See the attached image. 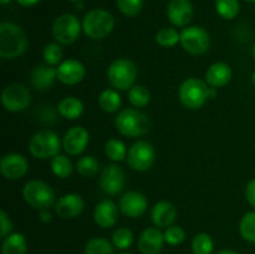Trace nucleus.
I'll return each instance as SVG.
<instances>
[{
  "instance_id": "obj_15",
  "label": "nucleus",
  "mask_w": 255,
  "mask_h": 254,
  "mask_svg": "<svg viewBox=\"0 0 255 254\" xmlns=\"http://www.w3.org/2000/svg\"><path fill=\"white\" fill-rule=\"evenodd\" d=\"M29 169L27 159L20 153H7L0 159V172L6 179H20Z\"/></svg>"
},
{
  "instance_id": "obj_33",
  "label": "nucleus",
  "mask_w": 255,
  "mask_h": 254,
  "mask_svg": "<svg viewBox=\"0 0 255 254\" xmlns=\"http://www.w3.org/2000/svg\"><path fill=\"white\" fill-rule=\"evenodd\" d=\"M239 233L244 241L255 244V211L248 212L239 222Z\"/></svg>"
},
{
  "instance_id": "obj_21",
  "label": "nucleus",
  "mask_w": 255,
  "mask_h": 254,
  "mask_svg": "<svg viewBox=\"0 0 255 254\" xmlns=\"http://www.w3.org/2000/svg\"><path fill=\"white\" fill-rule=\"evenodd\" d=\"M177 218V209L171 202H157L151 209V219L157 228H168L173 226Z\"/></svg>"
},
{
  "instance_id": "obj_4",
  "label": "nucleus",
  "mask_w": 255,
  "mask_h": 254,
  "mask_svg": "<svg viewBox=\"0 0 255 254\" xmlns=\"http://www.w3.org/2000/svg\"><path fill=\"white\" fill-rule=\"evenodd\" d=\"M137 66L129 59H117L107 69V80L112 87L120 91H127L134 86L137 77Z\"/></svg>"
},
{
  "instance_id": "obj_27",
  "label": "nucleus",
  "mask_w": 255,
  "mask_h": 254,
  "mask_svg": "<svg viewBox=\"0 0 255 254\" xmlns=\"http://www.w3.org/2000/svg\"><path fill=\"white\" fill-rule=\"evenodd\" d=\"M217 14L224 20H233L241 11L239 0H216L214 2Z\"/></svg>"
},
{
  "instance_id": "obj_18",
  "label": "nucleus",
  "mask_w": 255,
  "mask_h": 254,
  "mask_svg": "<svg viewBox=\"0 0 255 254\" xmlns=\"http://www.w3.org/2000/svg\"><path fill=\"white\" fill-rule=\"evenodd\" d=\"M57 80L65 85H77L84 80L86 70L79 60L69 59L57 66Z\"/></svg>"
},
{
  "instance_id": "obj_37",
  "label": "nucleus",
  "mask_w": 255,
  "mask_h": 254,
  "mask_svg": "<svg viewBox=\"0 0 255 254\" xmlns=\"http://www.w3.org/2000/svg\"><path fill=\"white\" fill-rule=\"evenodd\" d=\"M42 56H44L45 62L50 66L60 65L62 60V49L57 42H49V44L45 45Z\"/></svg>"
},
{
  "instance_id": "obj_5",
  "label": "nucleus",
  "mask_w": 255,
  "mask_h": 254,
  "mask_svg": "<svg viewBox=\"0 0 255 254\" xmlns=\"http://www.w3.org/2000/svg\"><path fill=\"white\" fill-rule=\"evenodd\" d=\"M22 197L30 207L37 211L50 209L56 201V194L52 187L46 182L37 181V179L25 184L22 188Z\"/></svg>"
},
{
  "instance_id": "obj_16",
  "label": "nucleus",
  "mask_w": 255,
  "mask_h": 254,
  "mask_svg": "<svg viewBox=\"0 0 255 254\" xmlns=\"http://www.w3.org/2000/svg\"><path fill=\"white\" fill-rule=\"evenodd\" d=\"M90 141V134L85 127H71L62 138V148L71 156H77L86 149Z\"/></svg>"
},
{
  "instance_id": "obj_50",
  "label": "nucleus",
  "mask_w": 255,
  "mask_h": 254,
  "mask_svg": "<svg viewBox=\"0 0 255 254\" xmlns=\"http://www.w3.org/2000/svg\"><path fill=\"white\" fill-rule=\"evenodd\" d=\"M246 1H248V2H255V0H246Z\"/></svg>"
},
{
  "instance_id": "obj_6",
  "label": "nucleus",
  "mask_w": 255,
  "mask_h": 254,
  "mask_svg": "<svg viewBox=\"0 0 255 254\" xmlns=\"http://www.w3.org/2000/svg\"><path fill=\"white\" fill-rule=\"evenodd\" d=\"M62 142L57 133L50 129L39 131L30 138L29 151L35 158L49 159L54 158L60 152Z\"/></svg>"
},
{
  "instance_id": "obj_13",
  "label": "nucleus",
  "mask_w": 255,
  "mask_h": 254,
  "mask_svg": "<svg viewBox=\"0 0 255 254\" xmlns=\"http://www.w3.org/2000/svg\"><path fill=\"white\" fill-rule=\"evenodd\" d=\"M194 15L191 0H171L167 6V17L177 27L188 26Z\"/></svg>"
},
{
  "instance_id": "obj_31",
  "label": "nucleus",
  "mask_w": 255,
  "mask_h": 254,
  "mask_svg": "<svg viewBox=\"0 0 255 254\" xmlns=\"http://www.w3.org/2000/svg\"><path fill=\"white\" fill-rule=\"evenodd\" d=\"M156 42L162 47H173L181 42V34L176 27H162L157 31Z\"/></svg>"
},
{
  "instance_id": "obj_28",
  "label": "nucleus",
  "mask_w": 255,
  "mask_h": 254,
  "mask_svg": "<svg viewBox=\"0 0 255 254\" xmlns=\"http://www.w3.org/2000/svg\"><path fill=\"white\" fill-rule=\"evenodd\" d=\"M128 101L133 107H146L151 102V92L143 85H134L128 90Z\"/></svg>"
},
{
  "instance_id": "obj_42",
  "label": "nucleus",
  "mask_w": 255,
  "mask_h": 254,
  "mask_svg": "<svg viewBox=\"0 0 255 254\" xmlns=\"http://www.w3.org/2000/svg\"><path fill=\"white\" fill-rule=\"evenodd\" d=\"M39 218L42 223H50L52 221V213L50 209H44V211H40Z\"/></svg>"
},
{
  "instance_id": "obj_39",
  "label": "nucleus",
  "mask_w": 255,
  "mask_h": 254,
  "mask_svg": "<svg viewBox=\"0 0 255 254\" xmlns=\"http://www.w3.org/2000/svg\"><path fill=\"white\" fill-rule=\"evenodd\" d=\"M163 234L164 242H166L167 244H169V246L173 247L179 246V244L183 243L184 239H186V232H184V229L182 228V227L176 226V224L166 228Z\"/></svg>"
},
{
  "instance_id": "obj_49",
  "label": "nucleus",
  "mask_w": 255,
  "mask_h": 254,
  "mask_svg": "<svg viewBox=\"0 0 255 254\" xmlns=\"http://www.w3.org/2000/svg\"><path fill=\"white\" fill-rule=\"evenodd\" d=\"M69 1H72V2H79L80 0H69Z\"/></svg>"
},
{
  "instance_id": "obj_45",
  "label": "nucleus",
  "mask_w": 255,
  "mask_h": 254,
  "mask_svg": "<svg viewBox=\"0 0 255 254\" xmlns=\"http://www.w3.org/2000/svg\"><path fill=\"white\" fill-rule=\"evenodd\" d=\"M218 254H239L236 251H232V249H223V251L219 252Z\"/></svg>"
},
{
  "instance_id": "obj_24",
  "label": "nucleus",
  "mask_w": 255,
  "mask_h": 254,
  "mask_svg": "<svg viewBox=\"0 0 255 254\" xmlns=\"http://www.w3.org/2000/svg\"><path fill=\"white\" fill-rule=\"evenodd\" d=\"M84 102L75 96H67L57 105L60 115L66 120H77L84 114Z\"/></svg>"
},
{
  "instance_id": "obj_41",
  "label": "nucleus",
  "mask_w": 255,
  "mask_h": 254,
  "mask_svg": "<svg viewBox=\"0 0 255 254\" xmlns=\"http://www.w3.org/2000/svg\"><path fill=\"white\" fill-rule=\"evenodd\" d=\"M246 198L248 203L255 208V178L251 179L246 187Z\"/></svg>"
},
{
  "instance_id": "obj_2",
  "label": "nucleus",
  "mask_w": 255,
  "mask_h": 254,
  "mask_svg": "<svg viewBox=\"0 0 255 254\" xmlns=\"http://www.w3.org/2000/svg\"><path fill=\"white\" fill-rule=\"evenodd\" d=\"M117 131L127 137H139L151 129V120L137 109H125L115 119Z\"/></svg>"
},
{
  "instance_id": "obj_43",
  "label": "nucleus",
  "mask_w": 255,
  "mask_h": 254,
  "mask_svg": "<svg viewBox=\"0 0 255 254\" xmlns=\"http://www.w3.org/2000/svg\"><path fill=\"white\" fill-rule=\"evenodd\" d=\"M15 1L24 7H31L34 5H36L40 0H15Z\"/></svg>"
},
{
  "instance_id": "obj_32",
  "label": "nucleus",
  "mask_w": 255,
  "mask_h": 254,
  "mask_svg": "<svg viewBox=\"0 0 255 254\" xmlns=\"http://www.w3.org/2000/svg\"><path fill=\"white\" fill-rule=\"evenodd\" d=\"M133 233H132L131 229L126 228V227H120V228H117L112 233V244H114L115 248L120 249V251H126V249H128L133 244Z\"/></svg>"
},
{
  "instance_id": "obj_9",
  "label": "nucleus",
  "mask_w": 255,
  "mask_h": 254,
  "mask_svg": "<svg viewBox=\"0 0 255 254\" xmlns=\"http://www.w3.org/2000/svg\"><path fill=\"white\" fill-rule=\"evenodd\" d=\"M181 45L188 54L203 55L211 46V36L206 29L197 25L184 27L181 31Z\"/></svg>"
},
{
  "instance_id": "obj_26",
  "label": "nucleus",
  "mask_w": 255,
  "mask_h": 254,
  "mask_svg": "<svg viewBox=\"0 0 255 254\" xmlns=\"http://www.w3.org/2000/svg\"><path fill=\"white\" fill-rule=\"evenodd\" d=\"M122 104L121 96L119 92L114 89H107L100 94L99 105L105 112H116Z\"/></svg>"
},
{
  "instance_id": "obj_22",
  "label": "nucleus",
  "mask_w": 255,
  "mask_h": 254,
  "mask_svg": "<svg viewBox=\"0 0 255 254\" xmlns=\"http://www.w3.org/2000/svg\"><path fill=\"white\" fill-rule=\"evenodd\" d=\"M231 66L226 62H214L207 69L206 82L212 87H223L232 80Z\"/></svg>"
},
{
  "instance_id": "obj_48",
  "label": "nucleus",
  "mask_w": 255,
  "mask_h": 254,
  "mask_svg": "<svg viewBox=\"0 0 255 254\" xmlns=\"http://www.w3.org/2000/svg\"><path fill=\"white\" fill-rule=\"evenodd\" d=\"M252 82H253V85L255 86V70L253 71V74H252Z\"/></svg>"
},
{
  "instance_id": "obj_19",
  "label": "nucleus",
  "mask_w": 255,
  "mask_h": 254,
  "mask_svg": "<svg viewBox=\"0 0 255 254\" xmlns=\"http://www.w3.org/2000/svg\"><path fill=\"white\" fill-rule=\"evenodd\" d=\"M164 234L157 227H148L138 238V249L142 254H159L163 249Z\"/></svg>"
},
{
  "instance_id": "obj_3",
  "label": "nucleus",
  "mask_w": 255,
  "mask_h": 254,
  "mask_svg": "<svg viewBox=\"0 0 255 254\" xmlns=\"http://www.w3.org/2000/svg\"><path fill=\"white\" fill-rule=\"evenodd\" d=\"M82 30L91 39H104L115 27V17L105 9H94L86 12L82 19Z\"/></svg>"
},
{
  "instance_id": "obj_51",
  "label": "nucleus",
  "mask_w": 255,
  "mask_h": 254,
  "mask_svg": "<svg viewBox=\"0 0 255 254\" xmlns=\"http://www.w3.org/2000/svg\"><path fill=\"white\" fill-rule=\"evenodd\" d=\"M120 254H131V253H127V252H122V253H120Z\"/></svg>"
},
{
  "instance_id": "obj_46",
  "label": "nucleus",
  "mask_w": 255,
  "mask_h": 254,
  "mask_svg": "<svg viewBox=\"0 0 255 254\" xmlns=\"http://www.w3.org/2000/svg\"><path fill=\"white\" fill-rule=\"evenodd\" d=\"M252 55H253V59L255 60V41L253 44V47H252Z\"/></svg>"
},
{
  "instance_id": "obj_34",
  "label": "nucleus",
  "mask_w": 255,
  "mask_h": 254,
  "mask_svg": "<svg viewBox=\"0 0 255 254\" xmlns=\"http://www.w3.org/2000/svg\"><path fill=\"white\" fill-rule=\"evenodd\" d=\"M214 251L213 238L208 233H198L192 239L193 254H212Z\"/></svg>"
},
{
  "instance_id": "obj_10",
  "label": "nucleus",
  "mask_w": 255,
  "mask_h": 254,
  "mask_svg": "<svg viewBox=\"0 0 255 254\" xmlns=\"http://www.w3.org/2000/svg\"><path fill=\"white\" fill-rule=\"evenodd\" d=\"M156 159L154 147L147 141H137L132 144L127 153V163L132 169L144 172L152 167Z\"/></svg>"
},
{
  "instance_id": "obj_35",
  "label": "nucleus",
  "mask_w": 255,
  "mask_h": 254,
  "mask_svg": "<svg viewBox=\"0 0 255 254\" xmlns=\"http://www.w3.org/2000/svg\"><path fill=\"white\" fill-rule=\"evenodd\" d=\"M85 254H114V244L109 239L96 237L86 243Z\"/></svg>"
},
{
  "instance_id": "obj_20",
  "label": "nucleus",
  "mask_w": 255,
  "mask_h": 254,
  "mask_svg": "<svg viewBox=\"0 0 255 254\" xmlns=\"http://www.w3.org/2000/svg\"><path fill=\"white\" fill-rule=\"evenodd\" d=\"M120 208L110 199L99 202L94 209L95 223L104 229L112 228L119 219Z\"/></svg>"
},
{
  "instance_id": "obj_17",
  "label": "nucleus",
  "mask_w": 255,
  "mask_h": 254,
  "mask_svg": "<svg viewBox=\"0 0 255 254\" xmlns=\"http://www.w3.org/2000/svg\"><path fill=\"white\" fill-rule=\"evenodd\" d=\"M85 208V201L80 194L67 193L60 197L55 203V212L59 217L64 219L76 218L82 213Z\"/></svg>"
},
{
  "instance_id": "obj_47",
  "label": "nucleus",
  "mask_w": 255,
  "mask_h": 254,
  "mask_svg": "<svg viewBox=\"0 0 255 254\" xmlns=\"http://www.w3.org/2000/svg\"><path fill=\"white\" fill-rule=\"evenodd\" d=\"M10 1H11V0H0V2H1V5H6V4H9Z\"/></svg>"
},
{
  "instance_id": "obj_7",
  "label": "nucleus",
  "mask_w": 255,
  "mask_h": 254,
  "mask_svg": "<svg viewBox=\"0 0 255 254\" xmlns=\"http://www.w3.org/2000/svg\"><path fill=\"white\" fill-rule=\"evenodd\" d=\"M178 96L187 109H201L208 100V84L196 77L187 79L179 87Z\"/></svg>"
},
{
  "instance_id": "obj_44",
  "label": "nucleus",
  "mask_w": 255,
  "mask_h": 254,
  "mask_svg": "<svg viewBox=\"0 0 255 254\" xmlns=\"http://www.w3.org/2000/svg\"><path fill=\"white\" fill-rule=\"evenodd\" d=\"M217 97V87H208V99L213 100Z\"/></svg>"
},
{
  "instance_id": "obj_8",
  "label": "nucleus",
  "mask_w": 255,
  "mask_h": 254,
  "mask_svg": "<svg viewBox=\"0 0 255 254\" xmlns=\"http://www.w3.org/2000/svg\"><path fill=\"white\" fill-rule=\"evenodd\" d=\"M82 24H80L77 16L65 12L57 16L52 24V36L62 45H70L79 39L81 34Z\"/></svg>"
},
{
  "instance_id": "obj_11",
  "label": "nucleus",
  "mask_w": 255,
  "mask_h": 254,
  "mask_svg": "<svg viewBox=\"0 0 255 254\" xmlns=\"http://www.w3.org/2000/svg\"><path fill=\"white\" fill-rule=\"evenodd\" d=\"M31 102L29 89L21 84L7 85L1 94V104L6 111L19 112L26 109Z\"/></svg>"
},
{
  "instance_id": "obj_38",
  "label": "nucleus",
  "mask_w": 255,
  "mask_h": 254,
  "mask_svg": "<svg viewBox=\"0 0 255 254\" xmlns=\"http://www.w3.org/2000/svg\"><path fill=\"white\" fill-rule=\"evenodd\" d=\"M116 5L126 16H136L143 7V0H116Z\"/></svg>"
},
{
  "instance_id": "obj_23",
  "label": "nucleus",
  "mask_w": 255,
  "mask_h": 254,
  "mask_svg": "<svg viewBox=\"0 0 255 254\" xmlns=\"http://www.w3.org/2000/svg\"><path fill=\"white\" fill-rule=\"evenodd\" d=\"M57 79V71L50 65H37L31 72L30 81L36 90L45 91L54 85L55 80Z\"/></svg>"
},
{
  "instance_id": "obj_12",
  "label": "nucleus",
  "mask_w": 255,
  "mask_h": 254,
  "mask_svg": "<svg viewBox=\"0 0 255 254\" xmlns=\"http://www.w3.org/2000/svg\"><path fill=\"white\" fill-rule=\"evenodd\" d=\"M126 174L125 171L117 164H110L105 167L100 177V187L106 194H119L125 188Z\"/></svg>"
},
{
  "instance_id": "obj_1",
  "label": "nucleus",
  "mask_w": 255,
  "mask_h": 254,
  "mask_svg": "<svg viewBox=\"0 0 255 254\" xmlns=\"http://www.w3.org/2000/svg\"><path fill=\"white\" fill-rule=\"evenodd\" d=\"M27 49V36L24 30L14 22L0 24V57L16 59Z\"/></svg>"
},
{
  "instance_id": "obj_40",
  "label": "nucleus",
  "mask_w": 255,
  "mask_h": 254,
  "mask_svg": "<svg viewBox=\"0 0 255 254\" xmlns=\"http://www.w3.org/2000/svg\"><path fill=\"white\" fill-rule=\"evenodd\" d=\"M12 231V222L5 211H0V237L2 239L9 236Z\"/></svg>"
},
{
  "instance_id": "obj_29",
  "label": "nucleus",
  "mask_w": 255,
  "mask_h": 254,
  "mask_svg": "<svg viewBox=\"0 0 255 254\" xmlns=\"http://www.w3.org/2000/svg\"><path fill=\"white\" fill-rule=\"evenodd\" d=\"M51 171L59 178H67L74 171L71 159L64 154H57L51 158Z\"/></svg>"
},
{
  "instance_id": "obj_14",
  "label": "nucleus",
  "mask_w": 255,
  "mask_h": 254,
  "mask_svg": "<svg viewBox=\"0 0 255 254\" xmlns=\"http://www.w3.org/2000/svg\"><path fill=\"white\" fill-rule=\"evenodd\" d=\"M147 198L137 191H129L120 197L119 208L128 218H138L147 211Z\"/></svg>"
},
{
  "instance_id": "obj_30",
  "label": "nucleus",
  "mask_w": 255,
  "mask_h": 254,
  "mask_svg": "<svg viewBox=\"0 0 255 254\" xmlns=\"http://www.w3.org/2000/svg\"><path fill=\"white\" fill-rule=\"evenodd\" d=\"M105 153L111 161L121 162L125 158H127L128 151H127L126 144L124 142L117 138H111L105 144Z\"/></svg>"
},
{
  "instance_id": "obj_36",
  "label": "nucleus",
  "mask_w": 255,
  "mask_h": 254,
  "mask_svg": "<svg viewBox=\"0 0 255 254\" xmlns=\"http://www.w3.org/2000/svg\"><path fill=\"white\" fill-rule=\"evenodd\" d=\"M99 169V161L94 156H84L76 162V171L82 177H94Z\"/></svg>"
},
{
  "instance_id": "obj_25",
  "label": "nucleus",
  "mask_w": 255,
  "mask_h": 254,
  "mask_svg": "<svg viewBox=\"0 0 255 254\" xmlns=\"http://www.w3.org/2000/svg\"><path fill=\"white\" fill-rule=\"evenodd\" d=\"M2 254H26L27 242L22 233H10L2 239Z\"/></svg>"
}]
</instances>
